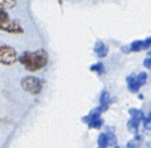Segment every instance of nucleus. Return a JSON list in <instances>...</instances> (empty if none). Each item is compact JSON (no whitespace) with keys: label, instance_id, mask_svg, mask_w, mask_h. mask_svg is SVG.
Segmentation results:
<instances>
[{"label":"nucleus","instance_id":"obj_5","mask_svg":"<svg viewBox=\"0 0 151 148\" xmlns=\"http://www.w3.org/2000/svg\"><path fill=\"white\" fill-rule=\"evenodd\" d=\"M128 113H129V115H130V119L127 122L128 131H132V134H138L139 125H140V123L142 122L145 118L144 113L141 110H138V109H134V108L129 109Z\"/></svg>","mask_w":151,"mask_h":148},{"label":"nucleus","instance_id":"obj_6","mask_svg":"<svg viewBox=\"0 0 151 148\" xmlns=\"http://www.w3.org/2000/svg\"><path fill=\"white\" fill-rule=\"evenodd\" d=\"M101 113L97 112L96 110H94V111H92L90 114L83 117L82 121L85 123V124L88 125L90 129H101L104 124V120L101 117Z\"/></svg>","mask_w":151,"mask_h":148},{"label":"nucleus","instance_id":"obj_15","mask_svg":"<svg viewBox=\"0 0 151 148\" xmlns=\"http://www.w3.org/2000/svg\"><path fill=\"white\" fill-rule=\"evenodd\" d=\"M107 134L108 140H109V146H116L117 144V138L114 133H106Z\"/></svg>","mask_w":151,"mask_h":148},{"label":"nucleus","instance_id":"obj_14","mask_svg":"<svg viewBox=\"0 0 151 148\" xmlns=\"http://www.w3.org/2000/svg\"><path fill=\"white\" fill-rule=\"evenodd\" d=\"M137 77V80H138V83L140 84V86L142 87L143 85H145L147 82V79H148V74L147 73H140L139 75L136 76Z\"/></svg>","mask_w":151,"mask_h":148},{"label":"nucleus","instance_id":"obj_1","mask_svg":"<svg viewBox=\"0 0 151 148\" xmlns=\"http://www.w3.org/2000/svg\"><path fill=\"white\" fill-rule=\"evenodd\" d=\"M18 61L27 71L35 73L47 66L49 62V54L45 49L24 52L21 56H19Z\"/></svg>","mask_w":151,"mask_h":148},{"label":"nucleus","instance_id":"obj_18","mask_svg":"<svg viewBox=\"0 0 151 148\" xmlns=\"http://www.w3.org/2000/svg\"><path fill=\"white\" fill-rule=\"evenodd\" d=\"M138 142L139 141H136V140L130 141L129 143L127 144V148H138Z\"/></svg>","mask_w":151,"mask_h":148},{"label":"nucleus","instance_id":"obj_16","mask_svg":"<svg viewBox=\"0 0 151 148\" xmlns=\"http://www.w3.org/2000/svg\"><path fill=\"white\" fill-rule=\"evenodd\" d=\"M143 64H144V66L146 67V69H150L151 67V58L149 56H147L146 58H145V60L143 61Z\"/></svg>","mask_w":151,"mask_h":148},{"label":"nucleus","instance_id":"obj_4","mask_svg":"<svg viewBox=\"0 0 151 148\" xmlns=\"http://www.w3.org/2000/svg\"><path fill=\"white\" fill-rule=\"evenodd\" d=\"M19 55L14 47L0 42V63L6 66H12L18 62Z\"/></svg>","mask_w":151,"mask_h":148},{"label":"nucleus","instance_id":"obj_17","mask_svg":"<svg viewBox=\"0 0 151 148\" xmlns=\"http://www.w3.org/2000/svg\"><path fill=\"white\" fill-rule=\"evenodd\" d=\"M143 122H144V127L146 129H150V117H147V118H144V120H143Z\"/></svg>","mask_w":151,"mask_h":148},{"label":"nucleus","instance_id":"obj_12","mask_svg":"<svg viewBox=\"0 0 151 148\" xmlns=\"http://www.w3.org/2000/svg\"><path fill=\"white\" fill-rule=\"evenodd\" d=\"M18 0H0V9H12L16 7Z\"/></svg>","mask_w":151,"mask_h":148},{"label":"nucleus","instance_id":"obj_11","mask_svg":"<svg viewBox=\"0 0 151 148\" xmlns=\"http://www.w3.org/2000/svg\"><path fill=\"white\" fill-rule=\"evenodd\" d=\"M108 146H109V140H108L107 134H99L97 139V148H108Z\"/></svg>","mask_w":151,"mask_h":148},{"label":"nucleus","instance_id":"obj_19","mask_svg":"<svg viewBox=\"0 0 151 148\" xmlns=\"http://www.w3.org/2000/svg\"><path fill=\"white\" fill-rule=\"evenodd\" d=\"M114 147H115V148H120L119 146H114Z\"/></svg>","mask_w":151,"mask_h":148},{"label":"nucleus","instance_id":"obj_13","mask_svg":"<svg viewBox=\"0 0 151 148\" xmlns=\"http://www.w3.org/2000/svg\"><path fill=\"white\" fill-rule=\"evenodd\" d=\"M90 71L93 73H96L97 75H103L105 73V66L101 62H97L94 63L90 66Z\"/></svg>","mask_w":151,"mask_h":148},{"label":"nucleus","instance_id":"obj_9","mask_svg":"<svg viewBox=\"0 0 151 148\" xmlns=\"http://www.w3.org/2000/svg\"><path fill=\"white\" fill-rule=\"evenodd\" d=\"M93 51L99 58H105L109 53V48L104 42H96L94 45Z\"/></svg>","mask_w":151,"mask_h":148},{"label":"nucleus","instance_id":"obj_10","mask_svg":"<svg viewBox=\"0 0 151 148\" xmlns=\"http://www.w3.org/2000/svg\"><path fill=\"white\" fill-rule=\"evenodd\" d=\"M126 83H127V88L130 92H138L140 90L141 86L140 84L138 83V80H137V77L134 75H130L126 78Z\"/></svg>","mask_w":151,"mask_h":148},{"label":"nucleus","instance_id":"obj_3","mask_svg":"<svg viewBox=\"0 0 151 148\" xmlns=\"http://www.w3.org/2000/svg\"><path fill=\"white\" fill-rule=\"evenodd\" d=\"M21 87L27 93L32 94V95H37L42 92V87H44V81L38 77L26 76V77L22 78Z\"/></svg>","mask_w":151,"mask_h":148},{"label":"nucleus","instance_id":"obj_2","mask_svg":"<svg viewBox=\"0 0 151 148\" xmlns=\"http://www.w3.org/2000/svg\"><path fill=\"white\" fill-rule=\"evenodd\" d=\"M0 31L9 34H23L24 28L20 21L11 18L6 9H0Z\"/></svg>","mask_w":151,"mask_h":148},{"label":"nucleus","instance_id":"obj_8","mask_svg":"<svg viewBox=\"0 0 151 148\" xmlns=\"http://www.w3.org/2000/svg\"><path fill=\"white\" fill-rule=\"evenodd\" d=\"M110 105H111V98H110V94L108 93V91L104 90V91L101 92V97H99V106L97 107L95 110L101 114V113H104L105 111L108 110V108H109Z\"/></svg>","mask_w":151,"mask_h":148},{"label":"nucleus","instance_id":"obj_7","mask_svg":"<svg viewBox=\"0 0 151 148\" xmlns=\"http://www.w3.org/2000/svg\"><path fill=\"white\" fill-rule=\"evenodd\" d=\"M151 46V38H147L144 40H134L128 46V52H140L148 50Z\"/></svg>","mask_w":151,"mask_h":148}]
</instances>
